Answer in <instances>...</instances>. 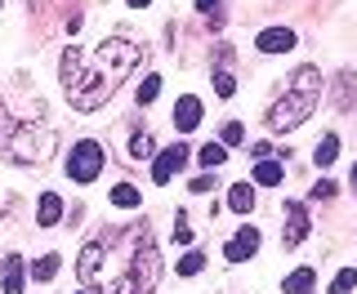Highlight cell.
Instances as JSON below:
<instances>
[{
	"label": "cell",
	"mask_w": 357,
	"mask_h": 294,
	"mask_svg": "<svg viewBox=\"0 0 357 294\" xmlns=\"http://www.w3.org/2000/svg\"><path fill=\"white\" fill-rule=\"evenodd\" d=\"M81 286L89 294H152L161 281V250L148 223H112L85 241L81 250Z\"/></svg>",
	"instance_id": "cell-1"
},
{
	"label": "cell",
	"mask_w": 357,
	"mask_h": 294,
	"mask_svg": "<svg viewBox=\"0 0 357 294\" xmlns=\"http://www.w3.org/2000/svg\"><path fill=\"white\" fill-rule=\"evenodd\" d=\"M143 49L126 36H103L94 49H67L63 54V67H59V81H63V94L76 111H98L116 94V85L139 67Z\"/></svg>",
	"instance_id": "cell-2"
},
{
	"label": "cell",
	"mask_w": 357,
	"mask_h": 294,
	"mask_svg": "<svg viewBox=\"0 0 357 294\" xmlns=\"http://www.w3.org/2000/svg\"><path fill=\"white\" fill-rule=\"evenodd\" d=\"M317 98H321V72H317V67H299V72L290 76L286 94L277 98L273 107H268V130H273V134L299 130V125L312 116Z\"/></svg>",
	"instance_id": "cell-3"
},
{
	"label": "cell",
	"mask_w": 357,
	"mask_h": 294,
	"mask_svg": "<svg viewBox=\"0 0 357 294\" xmlns=\"http://www.w3.org/2000/svg\"><path fill=\"white\" fill-rule=\"evenodd\" d=\"M5 152L14 156L18 165H40L45 156L54 152V130H50V125H36V121H27V125H18L14 143H9Z\"/></svg>",
	"instance_id": "cell-4"
},
{
	"label": "cell",
	"mask_w": 357,
	"mask_h": 294,
	"mask_svg": "<svg viewBox=\"0 0 357 294\" xmlns=\"http://www.w3.org/2000/svg\"><path fill=\"white\" fill-rule=\"evenodd\" d=\"M98 174H103V147L94 139H81L72 147V156H67V178L72 183H94Z\"/></svg>",
	"instance_id": "cell-5"
},
{
	"label": "cell",
	"mask_w": 357,
	"mask_h": 294,
	"mask_svg": "<svg viewBox=\"0 0 357 294\" xmlns=\"http://www.w3.org/2000/svg\"><path fill=\"white\" fill-rule=\"evenodd\" d=\"M188 156H192V152H188V147L183 143H174V147H165V152H156V161H152V183H170V178L178 174V169H183V161H188Z\"/></svg>",
	"instance_id": "cell-6"
},
{
	"label": "cell",
	"mask_w": 357,
	"mask_h": 294,
	"mask_svg": "<svg viewBox=\"0 0 357 294\" xmlns=\"http://www.w3.org/2000/svg\"><path fill=\"white\" fill-rule=\"evenodd\" d=\"M308 210L299 206V201H286V228H282V245L286 250H295V245H304V236H308Z\"/></svg>",
	"instance_id": "cell-7"
},
{
	"label": "cell",
	"mask_w": 357,
	"mask_h": 294,
	"mask_svg": "<svg viewBox=\"0 0 357 294\" xmlns=\"http://www.w3.org/2000/svg\"><path fill=\"white\" fill-rule=\"evenodd\" d=\"M255 250H259V228H237V236L223 245V258L228 263H245Z\"/></svg>",
	"instance_id": "cell-8"
},
{
	"label": "cell",
	"mask_w": 357,
	"mask_h": 294,
	"mask_svg": "<svg viewBox=\"0 0 357 294\" xmlns=\"http://www.w3.org/2000/svg\"><path fill=\"white\" fill-rule=\"evenodd\" d=\"M201 116H206V107H201L197 94H183V98L174 103V130H178V134H192V130L201 125Z\"/></svg>",
	"instance_id": "cell-9"
},
{
	"label": "cell",
	"mask_w": 357,
	"mask_h": 294,
	"mask_svg": "<svg viewBox=\"0 0 357 294\" xmlns=\"http://www.w3.org/2000/svg\"><path fill=\"white\" fill-rule=\"evenodd\" d=\"M255 49L259 54H286V49H295V31L290 27H264L259 40H255Z\"/></svg>",
	"instance_id": "cell-10"
},
{
	"label": "cell",
	"mask_w": 357,
	"mask_h": 294,
	"mask_svg": "<svg viewBox=\"0 0 357 294\" xmlns=\"http://www.w3.org/2000/svg\"><path fill=\"white\" fill-rule=\"evenodd\" d=\"M0 281H5V294H22L27 272H22V258L18 254H5V263H0Z\"/></svg>",
	"instance_id": "cell-11"
},
{
	"label": "cell",
	"mask_w": 357,
	"mask_h": 294,
	"mask_svg": "<svg viewBox=\"0 0 357 294\" xmlns=\"http://www.w3.org/2000/svg\"><path fill=\"white\" fill-rule=\"evenodd\" d=\"M63 219V196L59 192H40V206H36V223L40 228H54Z\"/></svg>",
	"instance_id": "cell-12"
},
{
	"label": "cell",
	"mask_w": 357,
	"mask_h": 294,
	"mask_svg": "<svg viewBox=\"0 0 357 294\" xmlns=\"http://www.w3.org/2000/svg\"><path fill=\"white\" fill-rule=\"evenodd\" d=\"M312 161H317L321 169L340 161V134H321V139H317V147H312Z\"/></svg>",
	"instance_id": "cell-13"
},
{
	"label": "cell",
	"mask_w": 357,
	"mask_h": 294,
	"mask_svg": "<svg viewBox=\"0 0 357 294\" xmlns=\"http://www.w3.org/2000/svg\"><path fill=\"white\" fill-rule=\"evenodd\" d=\"M152 156H156V143H152V134L148 130H134L130 134V161H152Z\"/></svg>",
	"instance_id": "cell-14"
},
{
	"label": "cell",
	"mask_w": 357,
	"mask_h": 294,
	"mask_svg": "<svg viewBox=\"0 0 357 294\" xmlns=\"http://www.w3.org/2000/svg\"><path fill=\"white\" fill-rule=\"evenodd\" d=\"M112 206H116V210H139L143 206V192L134 187V183H116V187H112Z\"/></svg>",
	"instance_id": "cell-15"
},
{
	"label": "cell",
	"mask_w": 357,
	"mask_h": 294,
	"mask_svg": "<svg viewBox=\"0 0 357 294\" xmlns=\"http://www.w3.org/2000/svg\"><path fill=\"white\" fill-rule=\"evenodd\" d=\"M312 286H317V272H312V268H295V272L286 277V294H312Z\"/></svg>",
	"instance_id": "cell-16"
},
{
	"label": "cell",
	"mask_w": 357,
	"mask_h": 294,
	"mask_svg": "<svg viewBox=\"0 0 357 294\" xmlns=\"http://www.w3.org/2000/svg\"><path fill=\"white\" fill-rule=\"evenodd\" d=\"M282 178H286L282 161H259V165H255V183H259V187H277Z\"/></svg>",
	"instance_id": "cell-17"
},
{
	"label": "cell",
	"mask_w": 357,
	"mask_h": 294,
	"mask_svg": "<svg viewBox=\"0 0 357 294\" xmlns=\"http://www.w3.org/2000/svg\"><path fill=\"white\" fill-rule=\"evenodd\" d=\"M255 206V192L250 183H237V187H228V210H237V214H250Z\"/></svg>",
	"instance_id": "cell-18"
},
{
	"label": "cell",
	"mask_w": 357,
	"mask_h": 294,
	"mask_svg": "<svg viewBox=\"0 0 357 294\" xmlns=\"http://www.w3.org/2000/svg\"><path fill=\"white\" fill-rule=\"evenodd\" d=\"M197 161L201 165H206V169H219L223 161H228V147H223V143H215V139H210L206 147H201V152H197Z\"/></svg>",
	"instance_id": "cell-19"
},
{
	"label": "cell",
	"mask_w": 357,
	"mask_h": 294,
	"mask_svg": "<svg viewBox=\"0 0 357 294\" xmlns=\"http://www.w3.org/2000/svg\"><path fill=\"white\" fill-rule=\"evenodd\" d=\"M59 263H63L59 254H40L36 263H31V277H36V281H54V277H59Z\"/></svg>",
	"instance_id": "cell-20"
},
{
	"label": "cell",
	"mask_w": 357,
	"mask_h": 294,
	"mask_svg": "<svg viewBox=\"0 0 357 294\" xmlns=\"http://www.w3.org/2000/svg\"><path fill=\"white\" fill-rule=\"evenodd\" d=\"M14 134H18V121H14V111L5 107V98H0V152L14 143Z\"/></svg>",
	"instance_id": "cell-21"
},
{
	"label": "cell",
	"mask_w": 357,
	"mask_h": 294,
	"mask_svg": "<svg viewBox=\"0 0 357 294\" xmlns=\"http://www.w3.org/2000/svg\"><path fill=\"white\" fill-rule=\"evenodd\" d=\"M245 139V125H241V121H223V130H219V143L223 147H237Z\"/></svg>",
	"instance_id": "cell-22"
},
{
	"label": "cell",
	"mask_w": 357,
	"mask_h": 294,
	"mask_svg": "<svg viewBox=\"0 0 357 294\" xmlns=\"http://www.w3.org/2000/svg\"><path fill=\"white\" fill-rule=\"evenodd\" d=\"M353 290H357V268H344V272L331 281V294H353Z\"/></svg>",
	"instance_id": "cell-23"
},
{
	"label": "cell",
	"mask_w": 357,
	"mask_h": 294,
	"mask_svg": "<svg viewBox=\"0 0 357 294\" xmlns=\"http://www.w3.org/2000/svg\"><path fill=\"white\" fill-rule=\"evenodd\" d=\"M156 94H161V76H148V81L139 85V94H134V98H139V107H148V103H156Z\"/></svg>",
	"instance_id": "cell-24"
},
{
	"label": "cell",
	"mask_w": 357,
	"mask_h": 294,
	"mask_svg": "<svg viewBox=\"0 0 357 294\" xmlns=\"http://www.w3.org/2000/svg\"><path fill=\"white\" fill-rule=\"evenodd\" d=\"M215 94H219V98H232V94H237V76L219 67V72H215Z\"/></svg>",
	"instance_id": "cell-25"
},
{
	"label": "cell",
	"mask_w": 357,
	"mask_h": 294,
	"mask_svg": "<svg viewBox=\"0 0 357 294\" xmlns=\"http://www.w3.org/2000/svg\"><path fill=\"white\" fill-rule=\"evenodd\" d=\"M192 236H197V232L188 228V214L178 210V214H174V245H192Z\"/></svg>",
	"instance_id": "cell-26"
},
{
	"label": "cell",
	"mask_w": 357,
	"mask_h": 294,
	"mask_svg": "<svg viewBox=\"0 0 357 294\" xmlns=\"http://www.w3.org/2000/svg\"><path fill=\"white\" fill-rule=\"evenodd\" d=\"M201 268H206V258H201L197 250H188L183 258H178V272H183V277H197V272H201Z\"/></svg>",
	"instance_id": "cell-27"
},
{
	"label": "cell",
	"mask_w": 357,
	"mask_h": 294,
	"mask_svg": "<svg viewBox=\"0 0 357 294\" xmlns=\"http://www.w3.org/2000/svg\"><path fill=\"white\" fill-rule=\"evenodd\" d=\"M326 196H335V183H331V178H321V183L312 187V201H326Z\"/></svg>",
	"instance_id": "cell-28"
},
{
	"label": "cell",
	"mask_w": 357,
	"mask_h": 294,
	"mask_svg": "<svg viewBox=\"0 0 357 294\" xmlns=\"http://www.w3.org/2000/svg\"><path fill=\"white\" fill-rule=\"evenodd\" d=\"M81 27H85V18H81V14H72V18H67V36H76Z\"/></svg>",
	"instance_id": "cell-29"
},
{
	"label": "cell",
	"mask_w": 357,
	"mask_h": 294,
	"mask_svg": "<svg viewBox=\"0 0 357 294\" xmlns=\"http://www.w3.org/2000/svg\"><path fill=\"white\" fill-rule=\"evenodd\" d=\"M250 156H259V161H268V156H273V147H268V143H255V147H250Z\"/></svg>",
	"instance_id": "cell-30"
},
{
	"label": "cell",
	"mask_w": 357,
	"mask_h": 294,
	"mask_svg": "<svg viewBox=\"0 0 357 294\" xmlns=\"http://www.w3.org/2000/svg\"><path fill=\"white\" fill-rule=\"evenodd\" d=\"M210 187H215V178H206V174L192 178V192H210Z\"/></svg>",
	"instance_id": "cell-31"
},
{
	"label": "cell",
	"mask_w": 357,
	"mask_h": 294,
	"mask_svg": "<svg viewBox=\"0 0 357 294\" xmlns=\"http://www.w3.org/2000/svg\"><path fill=\"white\" fill-rule=\"evenodd\" d=\"M197 9H201V14H215V9H219V0H197Z\"/></svg>",
	"instance_id": "cell-32"
},
{
	"label": "cell",
	"mask_w": 357,
	"mask_h": 294,
	"mask_svg": "<svg viewBox=\"0 0 357 294\" xmlns=\"http://www.w3.org/2000/svg\"><path fill=\"white\" fill-rule=\"evenodd\" d=\"M126 5H130V9H143V5H152V0H126Z\"/></svg>",
	"instance_id": "cell-33"
},
{
	"label": "cell",
	"mask_w": 357,
	"mask_h": 294,
	"mask_svg": "<svg viewBox=\"0 0 357 294\" xmlns=\"http://www.w3.org/2000/svg\"><path fill=\"white\" fill-rule=\"evenodd\" d=\"M353 183H357V165H353Z\"/></svg>",
	"instance_id": "cell-34"
},
{
	"label": "cell",
	"mask_w": 357,
	"mask_h": 294,
	"mask_svg": "<svg viewBox=\"0 0 357 294\" xmlns=\"http://www.w3.org/2000/svg\"><path fill=\"white\" fill-rule=\"evenodd\" d=\"M0 9H5V0H0Z\"/></svg>",
	"instance_id": "cell-35"
},
{
	"label": "cell",
	"mask_w": 357,
	"mask_h": 294,
	"mask_svg": "<svg viewBox=\"0 0 357 294\" xmlns=\"http://www.w3.org/2000/svg\"><path fill=\"white\" fill-rule=\"evenodd\" d=\"M81 294H89V290H81Z\"/></svg>",
	"instance_id": "cell-36"
},
{
	"label": "cell",
	"mask_w": 357,
	"mask_h": 294,
	"mask_svg": "<svg viewBox=\"0 0 357 294\" xmlns=\"http://www.w3.org/2000/svg\"><path fill=\"white\" fill-rule=\"evenodd\" d=\"M353 187H357V183H353Z\"/></svg>",
	"instance_id": "cell-37"
}]
</instances>
